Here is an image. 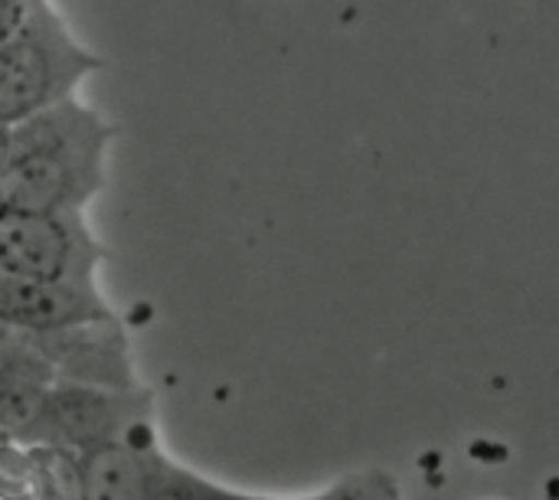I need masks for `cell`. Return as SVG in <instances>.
Masks as SVG:
<instances>
[{
	"instance_id": "obj_4",
	"label": "cell",
	"mask_w": 559,
	"mask_h": 500,
	"mask_svg": "<svg viewBox=\"0 0 559 500\" xmlns=\"http://www.w3.org/2000/svg\"><path fill=\"white\" fill-rule=\"evenodd\" d=\"M105 246L79 210H0V275L98 285Z\"/></svg>"
},
{
	"instance_id": "obj_7",
	"label": "cell",
	"mask_w": 559,
	"mask_h": 500,
	"mask_svg": "<svg viewBox=\"0 0 559 500\" xmlns=\"http://www.w3.org/2000/svg\"><path fill=\"white\" fill-rule=\"evenodd\" d=\"M75 455L0 436V500H75Z\"/></svg>"
},
{
	"instance_id": "obj_5",
	"label": "cell",
	"mask_w": 559,
	"mask_h": 500,
	"mask_svg": "<svg viewBox=\"0 0 559 500\" xmlns=\"http://www.w3.org/2000/svg\"><path fill=\"white\" fill-rule=\"evenodd\" d=\"M118 311L98 285H62L0 275V328L13 334H52L111 321Z\"/></svg>"
},
{
	"instance_id": "obj_8",
	"label": "cell",
	"mask_w": 559,
	"mask_h": 500,
	"mask_svg": "<svg viewBox=\"0 0 559 500\" xmlns=\"http://www.w3.org/2000/svg\"><path fill=\"white\" fill-rule=\"evenodd\" d=\"M157 500H308V498H282V495H259V491H242L229 488L223 481H213L170 455L164 459L160 468V498Z\"/></svg>"
},
{
	"instance_id": "obj_1",
	"label": "cell",
	"mask_w": 559,
	"mask_h": 500,
	"mask_svg": "<svg viewBox=\"0 0 559 500\" xmlns=\"http://www.w3.org/2000/svg\"><path fill=\"white\" fill-rule=\"evenodd\" d=\"M115 124L92 105L66 98L7 128L0 210H79L105 190Z\"/></svg>"
},
{
	"instance_id": "obj_11",
	"label": "cell",
	"mask_w": 559,
	"mask_h": 500,
	"mask_svg": "<svg viewBox=\"0 0 559 500\" xmlns=\"http://www.w3.org/2000/svg\"><path fill=\"white\" fill-rule=\"evenodd\" d=\"M3 160H7V124H0V174H3Z\"/></svg>"
},
{
	"instance_id": "obj_9",
	"label": "cell",
	"mask_w": 559,
	"mask_h": 500,
	"mask_svg": "<svg viewBox=\"0 0 559 500\" xmlns=\"http://www.w3.org/2000/svg\"><path fill=\"white\" fill-rule=\"evenodd\" d=\"M308 500H406L403 488L396 481L393 472L380 468V465H367L357 472L341 475L337 481H331L324 491L308 495Z\"/></svg>"
},
{
	"instance_id": "obj_3",
	"label": "cell",
	"mask_w": 559,
	"mask_h": 500,
	"mask_svg": "<svg viewBox=\"0 0 559 500\" xmlns=\"http://www.w3.org/2000/svg\"><path fill=\"white\" fill-rule=\"evenodd\" d=\"M98 69V56L82 46L49 0H33L26 16L0 39V124L33 118L66 98Z\"/></svg>"
},
{
	"instance_id": "obj_2",
	"label": "cell",
	"mask_w": 559,
	"mask_h": 500,
	"mask_svg": "<svg viewBox=\"0 0 559 500\" xmlns=\"http://www.w3.org/2000/svg\"><path fill=\"white\" fill-rule=\"evenodd\" d=\"M154 393L138 386H79V383H52L39 386L10 432L13 439L66 452V455H85L105 445L131 442L141 436L157 432L154 419Z\"/></svg>"
},
{
	"instance_id": "obj_6",
	"label": "cell",
	"mask_w": 559,
	"mask_h": 500,
	"mask_svg": "<svg viewBox=\"0 0 559 500\" xmlns=\"http://www.w3.org/2000/svg\"><path fill=\"white\" fill-rule=\"evenodd\" d=\"M164 459L157 432L85 452L75 459V500H157Z\"/></svg>"
},
{
	"instance_id": "obj_10",
	"label": "cell",
	"mask_w": 559,
	"mask_h": 500,
	"mask_svg": "<svg viewBox=\"0 0 559 500\" xmlns=\"http://www.w3.org/2000/svg\"><path fill=\"white\" fill-rule=\"evenodd\" d=\"M33 0H0V39L10 36V29L26 16Z\"/></svg>"
}]
</instances>
